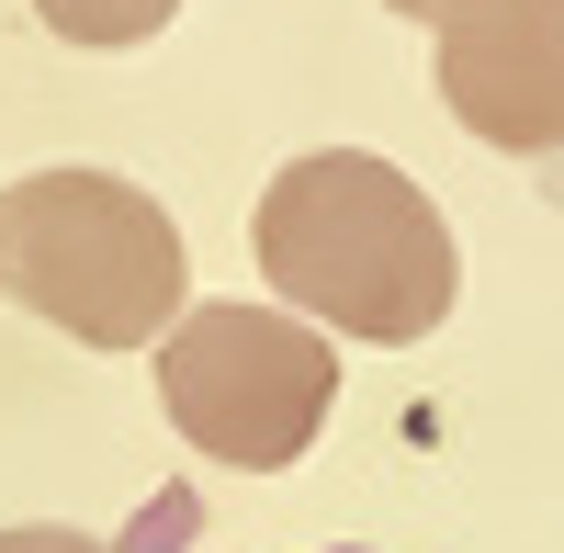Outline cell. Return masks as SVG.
Instances as JSON below:
<instances>
[{"label":"cell","instance_id":"cell-5","mask_svg":"<svg viewBox=\"0 0 564 553\" xmlns=\"http://www.w3.org/2000/svg\"><path fill=\"white\" fill-rule=\"evenodd\" d=\"M181 0H34V23L57 34V45H148L170 34Z\"/></svg>","mask_w":564,"mask_h":553},{"label":"cell","instance_id":"cell-6","mask_svg":"<svg viewBox=\"0 0 564 553\" xmlns=\"http://www.w3.org/2000/svg\"><path fill=\"white\" fill-rule=\"evenodd\" d=\"M0 553H113V542H90L68 520H23V531H0Z\"/></svg>","mask_w":564,"mask_h":553},{"label":"cell","instance_id":"cell-3","mask_svg":"<svg viewBox=\"0 0 564 553\" xmlns=\"http://www.w3.org/2000/svg\"><path fill=\"white\" fill-rule=\"evenodd\" d=\"M159 406L204 464L282 475L339 406V350L294 305H181V328L159 339Z\"/></svg>","mask_w":564,"mask_h":553},{"label":"cell","instance_id":"cell-7","mask_svg":"<svg viewBox=\"0 0 564 553\" xmlns=\"http://www.w3.org/2000/svg\"><path fill=\"white\" fill-rule=\"evenodd\" d=\"M384 12H406V23H441V12H452V0H384Z\"/></svg>","mask_w":564,"mask_h":553},{"label":"cell","instance_id":"cell-2","mask_svg":"<svg viewBox=\"0 0 564 553\" xmlns=\"http://www.w3.org/2000/svg\"><path fill=\"white\" fill-rule=\"evenodd\" d=\"M0 294L79 350H159L193 305V260L124 170H34L0 193Z\"/></svg>","mask_w":564,"mask_h":553},{"label":"cell","instance_id":"cell-8","mask_svg":"<svg viewBox=\"0 0 564 553\" xmlns=\"http://www.w3.org/2000/svg\"><path fill=\"white\" fill-rule=\"evenodd\" d=\"M327 553H361V542H327Z\"/></svg>","mask_w":564,"mask_h":553},{"label":"cell","instance_id":"cell-4","mask_svg":"<svg viewBox=\"0 0 564 553\" xmlns=\"http://www.w3.org/2000/svg\"><path fill=\"white\" fill-rule=\"evenodd\" d=\"M430 57L463 135L508 159H564V0H452Z\"/></svg>","mask_w":564,"mask_h":553},{"label":"cell","instance_id":"cell-1","mask_svg":"<svg viewBox=\"0 0 564 553\" xmlns=\"http://www.w3.org/2000/svg\"><path fill=\"white\" fill-rule=\"evenodd\" d=\"M249 249H260V283L294 316H316L361 350H417L463 294L452 215L372 148L282 159L271 193L249 204Z\"/></svg>","mask_w":564,"mask_h":553}]
</instances>
